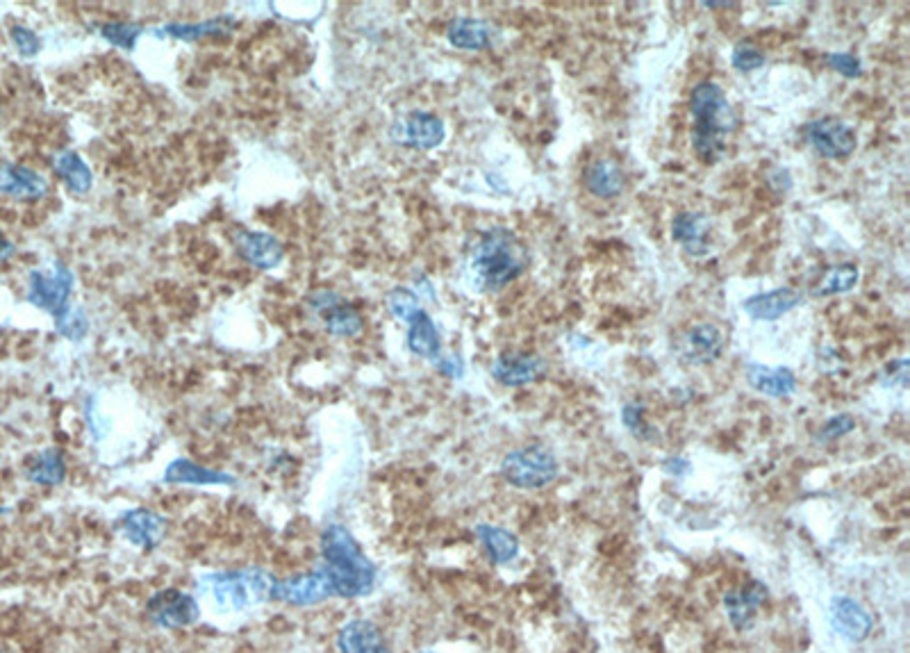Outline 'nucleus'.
I'll return each mask as SVG.
<instances>
[{"label": "nucleus", "mask_w": 910, "mask_h": 653, "mask_svg": "<svg viewBox=\"0 0 910 653\" xmlns=\"http://www.w3.org/2000/svg\"><path fill=\"white\" fill-rule=\"evenodd\" d=\"M528 267V251L508 228H492L481 235L469 253V271L483 292H499Z\"/></svg>", "instance_id": "20e7f679"}, {"label": "nucleus", "mask_w": 910, "mask_h": 653, "mask_svg": "<svg viewBox=\"0 0 910 653\" xmlns=\"http://www.w3.org/2000/svg\"><path fill=\"white\" fill-rule=\"evenodd\" d=\"M424 653H433V651H424Z\"/></svg>", "instance_id": "37998d69"}, {"label": "nucleus", "mask_w": 910, "mask_h": 653, "mask_svg": "<svg viewBox=\"0 0 910 653\" xmlns=\"http://www.w3.org/2000/svg\"><path fill=\"white\" fill-rule=\"evenodd\" d=\"M55 324H57V330H60L64 337H69L71 342H80L89 330V321L85 317V312L78 308L66 310L62 317L55 319Z\"/></svg>", "instance_id": "72a5a7b5"}, {"label": "nucleus", "mask_w": 910, "mask_h": 653, "mask_svg": "<svg viewBox=\"0 0 910 653\" xmlns=\"http://www.w3.org/2000/svg\"><path fill=\"white\" fill-rule=\"evenodd\" d=\"M164 483L169 485H194V487H228L237 485V478L228 471L205 467L189 458H176L164 471Z\"/></svg>", "instance_id": "6ab92c4d"}, {"label": "nucleus", "mask_w": 910, "mask_h": 653, "mask_svg": "<svg viewBox=\"0 0 910 653\" xmlns=\"http://www.w3.org/2000/svg\"><path fill=\"white\" fill-rule=\"evenodd\" d=\"M854 428H856V419L854 417H851V415H835V417H831L829 421H826L822 431L817 433V442L819 444L833 442V440H838V437L851 433Z\"/></svg>", "instance_id": "e433bc0d"}, {"label": "nucleus", "mask_w": 910, "mask_h": 653, "mask_svg": "<svg viewBox=\"0 0 910 653\" xmlns=\"http://www.w3.org/2000/svg\"><path fill=\"white\" fill-rule=\"evenodd\" d=\"M273 576L264 567H237L219 569L198 576L196 597L205 603L214 615H242L248 610L271 601Z\"/></svg>", "instance_id": "f03ea898"}, {"label": "nucleus", "mask_w": 910, "mask_h": 653, "mask_svg": "<svg viewBox=\"0 0 910 653\" xmlns=\"http://www.w3.org/2000/svg\"><path fill=\"white\" fill-rule=\"evenodd\" d=\"M446 137L444 121L430 112H412L408 117L396 121L392 128V139L396 144L430 151L437 148Z\"/></svg>", "instance_id": "f8f14e48"}, {"label": "nucleus", "mask_w": 910, "mask_h": 653, "mask_svg": "<svg viewBox=\"0 0 910 653\" xmlns=\"http://www.w3.org/2000/svg\"><path fill=\"white\" fill-rule=\"evenodd\" d=\"M692 144L703 164H715L726 153V137L738 130V114L724 89L713 80L697 82L690 94Z\"/></svg>", "instance_id": "7ed1b4c3"}, {"label": "nucleus", "mask_w": 910, "mask_h": 653, "mask_svg": "<svg viewBox=\"0 0 910 653\" xmlns=\"http://www.w3.org/2000/svg\"><path fill=\"white\" fill-rule=\"evenodd\" d=\"M710 230H713V221L703 212H678L672 221V239L694 258L708 253Z\"/></svg>", "instance_id": "aec40b11"}, {"label": "nucleus", "mask_w": 910, "mask_h": 653, "mask_svg": "<svg viewBox=\"0 0 910 653\" xmlns=\"http://www.w3.org/2000/svg\"><path fill=\"white\" fill-rule=\"evenodd\" d=\"M560 474L558 458L544 444H526L510 451L501 462V476L519 490H540Z\"/></svg>", "instance_id": "39448f33"}, {"label": "nucleus", "mask_w": 910, "mask_h": 653, "mask_svg": "<svg viewBox=\"0 0 910 653\" xmlns=\"http://www.w3.org/2000/svg\"><path fill=\"white\" fill-rule=\"evenodd\" d=\"M324 328L333 337H358L364 328V319L353 305L342 301L324 314Z\"/></svg>", "instance_id": "c85d7f7f"}, {"label": "nucleus", "mask_w": 910, "mask_h": 653, "mask_svg": "<svg viewBox=\"0 0 910 653\" xmlns=\"http://www.w3.org/2000/svg\"><path fill=\"white\" fill-rule=\"evenodd\" d=\"M408 324H410L408 349L415 355H419V358H426L433 362L440 358V349H442L440 333H437V326H435V321L430 319V314L419 310L415 317L408 321Z\"/></svg>", "instance_id": "393cba45"}, {"label": "nucleus", "mask_w": 910, "mask_h": 653, "mask_svg": "<svg viewBox=\"0 0 910 653\" xmlns=\"http://www.w3.org/2000/svg\"><path fill=\"white\" fill-rule=\"evenodd\" d=\"M826 62H829L833 71H838L840 76L845 78H858L860 73H863V64H860L858 57L851 53H829L826 55Z\"/></svg>", "instance_id": "4c0bfd02"}, {"label": "nucleus", "mask_w": 910, "mask_h": 653, "mask_svg": "<svg viewBox=\"0 0 910 653\" xmlns=\"http://www.w3.org/2000/svg\"><path fill=\"white\" fill-rule=\"evenodd\" d=\"M10 37L14 41V46H16V51H19L21 55H26V57H35L39 53V48H41V41L39 37L35 35V32H32L30 28H23V26H14L10 30Z\"/></svg>", "instance_id": "58836bf2"}, {"label": "nucleus", "mask_w": 910, "mask_h": 653, "mask_svg": "<svg viewBox=\"0 0 910 653\" xmlns=\"http://www.w3.org/2000/svg\"><path fill=\"white\" fill-rule=\"evenodd\" d=\"M583 183L587 187V192L597 198H617L624 192L626 187V176L624 169L619 167L615 160H608V157H601V160H594L585 167L583 171Z\"/></svg>", "instance_id": "5701e85b"}, {"label": "nucleus", "mask_w": 910, "mask_h": 653, "mask_svg": "<svg viewBox=\"0 0 910 653\" xmlns=\"http://www.w3.org/2000/svg\"><path fill=\"white\" fill-rule=\"evenodd\" d=\"M806 139L813 151L826 160H845L856 151L858 137L851 126L835 117H822L806 126Z\"/></svg>", "instance_id": "1a4fd4ad"}, {"label": "nucleus", "mask_w": 910, "mask_h": 653, "mask_svg": "<svg viewBox=\"0 0 910 653\" xmlns=\"http://www.w3.org/2000/svg\"><path fill=\"white\" fill-rule=\"evenodd\" d=\"M674 467H676V469H681V474H683V471H688V467H690V465H688V460H681V458H676V460H669V462H667V465H665V469H667V471H669V469H674Z\"/></svg>", "instance_id": "79ce46f5"}, {"label": "nucleus", "mask_w": 910, "mask_h": 653, "mask_svg": "<svg viewBox=\"0 0 910 653\" xmlns=\"http://www.w3.org/2000/svg\"><path fill=\"white\" fill-rule=\"evenodd\" d=\"M330 599H335L333 583L319 565L308 569V572L273 578L271 601L285 603L292 608H314Z\"/></svg>", "instance_id": "0eeeda50"}, {"label": "nucleus", "mask_w": 910, "mask_h": 653, "mask_svg": "<svg viewBox=\"0 0 910 653\" xmlns=\"http://www.w3.org/2000/svg\"><path fill=\"white\" fill-rule=\"evenodd\" d=\"M53 169L62 183L71 189L73 194H87L94 185V176L87 162L76 151H60L53 157Z\"/></svg>", "instance_id": "bb28decb"}, {"label": "nucleus", "mask_w": 910, "mask_h": 653, "mask_svg": "<svg viewBox=\"0 0 910 653\" xmlns=\"http://www.w3.org/2000/svg\"><path fill=\"white\" fill-rule=\"evenodd\" d=\"M101 37L110 41L112 46L123 48V51H132L137 44V39L142 37V26H137V23H126V21L105 23V26H101Z\"/></svg>", "instance_id": "2f4dec72"}, {"label": "nucleus", "mask_w": 910, "mask_h": 653, "mask_svg": "<svg viewBox=\"0 0 910 653\" xmlns=\"http://www.w3.org/2000/svg\"><path fill=\"white\" fill-rule=\"evenodd\" d=\"M476 535L494 565H508V562H512L519 556L517 535L506 531V528L492 526V524H478Z\"/></svg>", "instance_id": "a878e982"}, {"label": "nucleus", "mask_w": 910, "mask_h": 653, "mask_svg": "<svg viewBox=\"0 0 910 653\" xmlns=\"http://www.w3.org/2000/svg\"><path fill=\"white\" fill-rule=\"evenodd\" d=\"M0 194L16 201H37L48 194V180L23 164L0 162Z\"/></svg>", "instance_id": "a211bd4d"}, {"label": "nucleus", "mask_w": 910, "mask_h": 653, "mask_svg": "<svg viewBox=\"0 0 910 653\" xmlns=\"http://www.w3.org/2000/svg\"><path fill=\"white\" fill-rule=\"evenodd\" d=\"M14 244L10 242V239H7L3 233H0V262H5V260H10L12 255H14Z\"/></svg>", "instance_id": "a19ab883"}, {"label": "nucleus", "mask_w": 910, "mask_h": 653, "mask_svg": "<svg viewBox=\"0 0 910 653\" xmlns=\"http://www.w3.org/2000/svg\"><path fill=\"white\" fill-rule=\"evenodd\" d=\"M335 647L339 653H394L390 642L371 619H349L337 628Z\"/></svg>", "instance_id": "4468645a"}, {"label": "nucleus", "mask_w": 910, "mask_h": 653, "mask_svg": "<svg viewBox=\"0 0 910 653\" xmlns=\"http://www.w3.org/2000/svg\"><path fill=\"white\" fill-rule=\"evenodd\" d=\"M30 483L41 487H55L66 478V460L60 449H44L37 453L26 469Z\"/></svg>", "instance_id": "cd10ccee"}, {"label": "nucleus", "mask_w": 910, "mask_h": 653, "mask_svg": "<svg viewBox=\"0 0 910 653\" xmlns=\"http://www.w3.org/2000/svg\"><path fill=\"white\" fill-rule=\"evenodd\" d=\"M71 289H73V274L64 262H53L51 271L35 269L30 271L28 278V303L35 308L44 310L53 317H62V314L71 308Z\"/></svg>", "instance_id": "6e6552de"}, {"label": "nucleus", "mask_w": 910, "mask_h": 653, "mask_svg": "<svg viewBox=\"0 0 910 653\" xmlns=\"http://www.w3.org/2000/svg\"><path fill=\"white\" fill-rule=\"evenodd\" d=\"M831 628L847 642H863L870 638L874 619L867 610L851 597H835L829 610Z\"/></svg>", "instance_id": "f3484780"}, {"label": "nucleus", "mask_w": 910, "mask_h": 653, "mask_svg": "<svg viewBox=\"0 0 910 653\" xmlns=\"http://www.w3.org/2000/svg\"><path fill=\"white\" fill-rule=\"evenodd\" d=\"M446 37H449V44L460 51H487L496 39V28L483 19L460 16L449 23Z\"/></svg>", "instance_id": "4be33fe9"}, {"label": "nucleus", "mask_w": 910, "mask_h": 653, "mask_svg": "<svg viewBox=\"0 0 910 653\" xmlns=\"http://www.w3.org/2000/svg\"><path fill=\"white\" fill-rule=\"evenodd\" d=\"M804 301V294L794 287H776L772 292L756 294L751 299L744 301V312L756 321H776L783 314L792 312L797 305Z\"/></svg>", "instance_id": "412c9836"}, {"label": "nucleus", "mask_w": 910, "mask_h": 653, "mask_svg": "<svg viewBox=\"0 0 910 653\" xmlns=\"http://www.w3.org/2000/svg\"><path fill=\"white\" fill-rule=\"evenodd\" d=\"M490 374L503 387H524L546 374V360L537 353L506 351L496 355Z\"/></svg>", "instance_id": "9b49d317"}, {"label": "nucleus", "mask_w": 910, "mask_h": 653, "mask_svg": "<svg viewBox=\"0 0 910 653\" xmlns=\"http://www.w3.org/2000/svg\"><path fill=\"white\" fill-rule=\"evenodd\" d=\"M233 246L239 258L246 260L255 269H273L283 262L285 246L269 233H258V230H239L233 235Z\"/></svg>", "instance_id": "2eb2a0df"}, {"label": "nucleus", "mask_w": 910, "mask_h": 653, "mask_svg": "<svg viewBox=\"0 0 910 653\" xmlns=\"http://www.w3.org/2000/svg\"><path fill=\"white\" fill-rule=\"evenodd\" d=\"M622 419H624V424H626L628 431H631L635 437H640V440H647V442L656 440V435H653V428L649 426L647 417H644V405H640V403L624 405Z\"/></svg>", "instance_id": "f704fd0d"}, {"label": "nucleus", "mask_w": 910, "mask_h": 653, "mask_svg": "<svg viewBox=\"0 0 910 653\" xmlns=\"http://www.w3.org/2000/svg\"><path fill=\"white\" fill-rule=\"evenodd\" d=\"M233 30V21L226 19V16H219V19H210L203 23H171V26L164 28V35H169L173 39H182V41H196L203 37H214V35H228Z\"/></svg>", "instance_id": "c756f323"}, {"label": "nucleus", "mask_w": 910, "mask_h": 653, "mask_svg": "<svg viewBox=\"0 0 910 653\" xmlns=\"http://www.w3.org/2000/svg\"><path fill=\"white\" fill-rule=\"evenodd\" d=\"M747 380L756 392L772 396V399H788L797 390V376L788 367H765L749 365Z\"/></svg>", "instance_id": "b1692460"}, {"label": "nucleus", "mask_w": 910, "mask_h": 653, "mask_svg": "<svg viewBox=\"0 0 910 653\" xmlns=\"http://www.w3.org/2000/svg\"><path fill=\"white\" fill-rule=\"evenodd\" d=\"M731 64H733L738 71L749 73V71L760 69V66H765V55H763V51H758L756 46H751V44H740V46H735V48H733Z\"/></svg>", "instance_id": "c9c22d12"}, {"label": "nucleus", "mask_w": 910, "mask_h": 653, "mask_svg": "<svg viewBox=\"0 0 910 653\" xmlns=\"http://www.w3.org/2000/svg\"><path fill=\"white\" fill-rule=\"evenodd\" d=\"M319 567L333 583L337 599H364L376 590L378 567L344 524H326L319 537Z\"/></svg>", "instance_id": "f257e3e1"}, {"label": "nucleus", "mask_w": 910, "mask_h": 653, "mask_svg": "<svg viewBox=\"0 0 910 653\" xmlns=\"http://www.w3.org/2000/svg\"><path fill=\"white\" fill-rule=\"evenodd\" d=\"M676 353L688 365H713L724 353V335L715 324H697L685 330L676 344Z\"/></svg>", "instance_id": "ddd939ff"}, {"label": "nucleus", "mask_w": 910, "mask_h": 653, "mask_svg": "<svg viewBox=\"0 0 910 653\" xmlns=\"http://www.w3.org/2000/svg\"><path fill=\"white\" fill-rule=\"evenodd\" d=\"M3 653H10V651H3Z\"/></svg>", "instance_id": "c03bdc74"}, {"label": "nucleus", "mask_w": 910, "mask_h": 653, "mask_svg": "<svg viewBox=\"0 0 910 653\" xmlns=\"http://www.w3.org/2000/svg\"><path fill=\"white\" fill-rule=\"evenodd\" d=\"M144 613L148 622L162 631H182L194 626L203 615V606L196 594L180 588H162L146 599Z\"/></svg>", "instance_id": "423d86ee"}, {"label": "nucleus", "mask_w": 910, "mask_h": 653, "mask_svg": "<svg viewBox=\"0 0 910 653\" xmlns=\"http://www.w3.org/2000/svg\"><path fill=\"white\" fill-rule=\"evenodd\" d=\"M767 588L760 581H749L724 594V610L735 631H747L754 624L758 610L765 606Z\"/></svg>", "instance_id": "dca6fc26"}, {"label": "nucleus", "mask_w": 910, "mask_h": 653, "mask_svg": "<svg viewBox=\"0 0 910 653\" xmlns=\"http://www.w3.org/2000/svg\"><path fill=\"white\" fill-rule=\"evenodd\" d=\"M435 365L437 369L442 371L444 376H449V378H462V374H465V369H462V362L458 358H437L435 360Z\"/></svg>", "instance_id": "ea45409f"}, {"label": "nucleus", "mask_w": 910, "mask_h": 653, "mask_svg": "<svg viewBox=\"0 0 910 653\" xmlns=\"http://www.w3.org/2000/svg\"><path fill=\"white\" fill-rule=\"evenodd\" d=\"M387 308H390V312L396 319L410 321L421 310V305H419L415 292H410V289H405V287H396L390 294H387Z\"/></svg>", "instance_id": "473e14b6"}, {"label": "nucleus", "mask_w": 910, "mask_h": 653, "mask_svg": "<svg viewBox=\"0 0 910 653\" xmlns=\"http://www.w3.org/2000/svg\"><path fill=\"white\" fill-rule=\"evenodd\" d=\"M119 531L132 547L155 551L167 537L169 522L151 508H130L121 512Z\"/></svg>", "instance_id": "9d476101"}, {"label": "nucleus", "mask_w": 910, "mask_h": 653, "mask_svg": "<svg viewBox=\"0 0 910 653\" xmlns=\"http://www.w3.org/2000/svg\"><path fill=\"white\" fill-rule=\"evenodd\" d=\"M860 278V271L856 264L851 262H842L835 264V267L826 269V274L819 280L815 287L817 296H835V294H845L849 289H854Z\"/></svg>", "instance_id": "7c9ffc66"}]
</instances>
